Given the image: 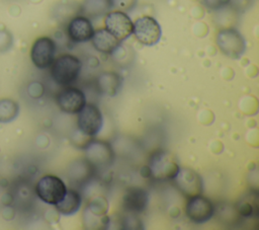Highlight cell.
<instances>
[{
  "label": "cell",
  "mask_w": 259,
  "mask_h": 230,
  "mask_svg": "<svg viewBox=\"0 0 259 230\" xmlns=\"http://www.w3.org/2000/svg\"><path fill=\"white\" fill-rule=\"evenodd\" d=\"M82 70V62L72 54H62L55 58L50 66L52 79L61 86H69L74 83Z\"/></svg>",
  "instance_id": "cell-1"
},
{
  "label": "cell",
  "mask_w": 259,
  "mask_h": 230,
  "mask_svg": "<svg viewBox=\"0 0 259 230\" xmlns=\"http://www.w3.org/2000/svg\"><path fill=\"white\" fill-rule=\"evenodd\" d=\"M147 167L150 177L156 181L172 180L180 168L175 155L163 149H158L150 155Z\"/></svg>",
  "instance_id": "cell-2"
},
{
  "label": "cell",
  "mask_w": 259,
  "mask_h": 230,
  "mask_svg": "<svg viewBox=\"0 0 259 230\" xmlns=\"http://www.w3.org/2000/svg\"><path fill=\"white\" fill-rule=\"evenodd\" d=\"M215 44L219 50L231 59H239L246 50L244 36L234 27L220 29L215 35Z\"/></svg>",
  "instance_id": "cell-3"
},
{
  "label": "cell",
  "mask_w": 259,
  "mask_h": 230,
  "mask_svg": "<svg viewBox=\"0 0 259 230\" xmlns=\"http://www.w3.org/2000/svg\"><path fill=\"white\" fill-rule=\"evenodd\" d=\"M65 182L57 175L47 174L41 176L34 187L35 195L40 201L49 205L59 203L67 193Z\"/></svg>",
  "instance_id": "cell-4"
},
{
  "label": "cell",
  "mask_w": 259,
  "mask_h": 230,
  "mask_svg": "<svg viewBox=\"0 0 259 230\" xmlns=\"http://www.w3.org/2000/svg\"><path fill=\"white\" fill-rule=\"evenodd\" d=\"M85 158L98 170L110 167L114 161V151L112 146L103 140L92 139L84 148Z\"/></svg>",
  "instance_id": "cell-5"
},
{
  "label": "cell",
  "mask_w": 259,
  "mask_h": 230,
  "mask_svg": "<svg viewBox=\"0 0 259 230\" xmlns=\"http://www.w3.org/2000/svg\"><path fill=\"white\" fill-rule=\"evenodd\" d=\"M133 34L142 45L151 47L160 41L162 29L153 16L144 15L133 22Z\"/></svg>",
  "instance_id": "cell-6"
},
{
  "label": "cell",
  "mask_w": 259,
  "mask_h": 230,
  "mask_svg": "<svg viewBox=\"0 0 259 230\" xmlns=\"http://www.w3.org/2000/svg\"><path fill=\"white\" fill-rule=\"evenodd\" d=\"M57 45L50 36L37 37L30 49V59L38 69L50 68L56 58Z\"/></svg>",
  "instance_id": "cell-7"
},
{
  "label": "cell",
  "mask_w": 259,
  "mask_h": 230,
  "mask_svg": "<svg viewBox=\"0 0 259 230\" xmlns=\"http://www.w3.org/2000/svg\"><path fill=\"white\" fill-rule=\"evenodd\" d=\"M175 187L187 199L202 194L203 181L200 175L189 167L179 168L171 180Z\"/></svg>",
  "instance_id": "cell-8"
},
{
  "label": "cell",
  "mask_w": 259,
  "mask_h": 230,
  "mask_svg": "<svg viewBox=\"0 0 259 230\" xmlns=\"http://www.w3.org/2000/svg\"><path fill=\"white\" fill-rule=\"evenodd\" d=\"M78 130L82 133L94 137L103 126V116L100 108L94 103H87L78 112L77 118Z\"/></svg>",
  "instance_id": "cell-9"
},
{
  "label": "cell",
  "mask_w": 259,
  "mask_h": 230,
  "mask_svg": "<svg viewBox=\"0 0 259 230\" xmlns=\"http://www.w3.org/2000/svg\"><path fill=\"white\" fill-rule=\"evenodd\" d=\"M213 214L214 205L201 194L188 198L185 205V215L193 223L202 224L210 220Z\"/></svg>",
  "instance_id": "cell-10"
},
{
  "label": "cell",
  "mask_w": 259,
  "mask_h": 230,
  "mask_svg": "<svg viewBox=\"0 0 259 230\" xmlns=\"http://www.w3.org/2000/svg\"><path fill=\"white\" fill-rule=\"evenodd\" d=\"M57 105L66 113H78L86 104V95L84 91L78 87L65 86L56 96Z\"/></svg>",
  "instance_id": "cell-11"
},
{
  "label": "cell",
  "mask_w": 259,
  "mask_h": 230,
  "mask_svg": "<svg viewBox=\"0 0 259 230\" xmlns=\"http://www.w3.org/2000/svg\"><path fill=\"white\" fill-rule=\"evenodd\" d=\"M104 26L120 42L133 34V21L126 12L110 10L104 15Z\"/></svg>",
  "instance_id": "cell-12"
},
{
  "label": "cell",
  "mask_w": 259,
  "mask_h": 230,
  "mask_svg": "<svg viewBox=\"0 0 259 230\" xmlns=\"http://www.w3.org/2000/svg\"><path fill=\"white\" fill-rule=\"evenodd\" d=\"M96 173L97 170L86 158L72 161L67 169V176L70 183L77 187H84L89 184Z\"/></svg>",
  "instance_id": "cell-13"
},
{
  "label": "cell",
  "mask_w": 259,
  "mask_h": 230,
  "mask_svg": "<svg viewBox=\"0 0 259 230\" xmlns=\"http://www.w3.org/2000/svg\"><path fill=\"white\" fill-rule=\"evenodd\" d=\"M94 27L89 18L82 14H77L72 17L66 26L68 39L72 43H86L89 42L94 33Z\"/></svg>",
  "instance_id": "cell-14"
},
{
  "label": "cell",
  "mask_w": 259,
  "mask_h": 230,
  "mask_svg": "<svg viewBox=\"0 0 259 230\" xmlns=\"http://www.w3.org/2000/svg\"><path fill=\"white\" fill-rule=\"evenodd\" d=\"M148 201L149 196L144 188L132 186L124 191L121 200V206L126 213L140 214L147 209Z\"/></svg>",
  "instance_id": "cell-15"
},
{
  "label": "cell",
  "mask_w": 259,
  "mask_h": 230,
  "mask_svg": "<svg viewBox=\"0 0 259 230\" xmlns=\"http://www.w3.org/2000/svg\"><path fill=\"white\" fill-rule=\"evenodd\" d=\"M90 41L93 48L97 52L105 55H111L115 53L121 45V42L111 32H109L105 27L94 30Z\"/></svg>",
  "instance_id": "cell-16"
},
{
  "label": "cell",
  "mask_w": 259,
  "mask_h": 230,
  "mask_svg": "<svg viewBox=\"0 0 259 230\" xmlns=\"http://www.w3.org/2000/svg\"><path fill=\"white\" fill-rule=\"evenodd\" d=\"M122 85V77L113 71L100 73L95 81L98 93L107 96H114L118 93Z\"/></svg>",
  "instance_id": "cell-17"
},
{
  "label": "cell",
  "mask_w": 259,
  "mask_h": 230,
  "mask_svg": "<svg viewBox=\"0 0 259 230\" xmlns=\"http://www.w3.org/2000/svg\"><path fill=\"white\" fill-rule=\"evenodd\" d=\"M112 9L111 0H83L80 3V14L90 20L100 18Z\"/></svg>",
  "instance_id": "cell-18"
},
{
  "label": "cell",
  "mask_w": 259,
  "mask_h": 230,
  "mask_svg": "<svg viewBox=\"0 0 259 230\" xmlns=\"http://www.w3.org/2000/svg\"><path fill=\"white\" fill-rule=\"evenodd\" d=\"M82 204V196L80 193L74 188L67 189L66 195L64 198L57 203L56 209L58 212H60L62 215L65 216H71L74 215L81 207Z\"/></svg>",
  "instance_id": "cell-19"
},
{
  "label": "cell",
  "mask_w": 259,
  "mask_h": 230,
  "mask_svg": "<svg viewBox=\"0 0 259 230\" xmlns=\"http://www.w3.org/2000/svg\"><path fill=\"white\" fill-rule=\"evenodd\" d=\"M217 215L218 219H220L225 224H236L241 220L242 218L238 214L235 206L229 205V204H221L219 207L214 206V214Z\"/></svg>",
  "instance_id": "cell-20"
},
{
  "label": "cell",
  "mask_w": 259,
  "mask_h": 230,
  "mask_svg": "<svg viewBox=\"0 0 259 230\" xmlns=\"http://www.w3.org/2000/svg\"><path fill=\"white\" fill-rule=\"evenodd\" d=\"M19 113V105L10 98L0 99V122L9 123Z\"/></svg>",
  "instance_id": "cell-21"
},
{
  "label": "cell",
  "mask_w": 259,
  "mask_h": 230,
  "mask_svg": "<svg viewBox=\"0 0 259 230\" xmlns=\"http://www.w3.org/2000/svg\"><path fill=\"white\" fill-rule=\"evenodd\" d=\"M235 208L242 219L255 217L258 213L257 198L250 202V196H246L243 200H240L235 204Z\"/></svg>",
  "instance_id": "cell-22"
},
{
  "label": "cell",
  "mask_w": 259,
  "mask_h": 230,
  "mask_svg": "<svg viewBox=\"0 0 259 230\" xmlns=\"http://www.w3.org/2000/svg\"><path fill=\"white\" fill-rule=\"evenodd\" d=\"M120 228L123 229H143V223L137 217V214L126 213L120 220Z\"/></svg>",
  "instance_id": "cell-23"
},
{
  "label": "cell",
  "mask_w": 259,
  "mask_h": 230,
  "mask_svg": "<svg viewBox=\"0 0 259 230\" xmlns=\"http://www.w3.org/2000/svg\"><path fill=\"white\" fill-rule=\"evenodd\" d=\"M232 0H200L202 6L209 11H219L230 6Z\"/></svg>",
  "instance_id": "cell-24"
},
{
  "label": "cell",
  "mask_w": 259,
  "mask_h": 230,
  "mask_svg": "<svg viewBox=\"0 0 259 230\" xmlns=\"http://www.w3.org/2000/svg\"><path fill=\"white\" fill-rule=\"evenodd\" d=\"M112 8L123 12L132 11L138 4V0H111Z\"/></svg>",
  "instance_id": "cell-25"
},
{
  "label": "cell",
  "mask_w": 259,
  "mask_h": 230,
  "mask_svg": "<svg viewBox=\"0 0 259 230\" xmlns=\"http://www.w3.org/2000/svg\"><path fill=\"white\" fill-rule=\"evenodd\" d=\"M13 37L8 30L0 29V52H5L12 47Z\"/></svg>",
  "instance_id": "cell-26"
}]
</instances>
